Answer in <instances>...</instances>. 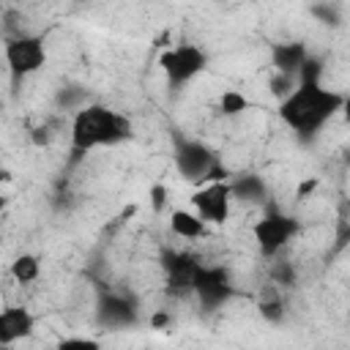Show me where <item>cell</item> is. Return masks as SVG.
Here are the masks:
<instances>
[{
    "label": "cell",
    "instance_id": "cell-1",
    "mask_svg": "<svg viewBox=\"0 0 350 350\" xmlns=\"http://www.w3.org/2000/svg\"><path fill=\"white\" fill-rule=\"evenodd\" d=\"M345 93L325 88L323 82H295L279 101V118L298 137H312L345 107Z\"/></svg>",
    "mask_w": 350,
    "mask_h": 350
},
{
    "label": "cell",
    "instance_id": "cell-2",
    "mask_svg": "<svg viewBox=\"0 0 350 350\" xmlns=\"http://www.w3.org/2000/svg\"><path fill=\"white\" fill-rule=\"evenodd\" d=\"M131 137V123L118 109L107 104H82L71 118V153L74 159L96 150L109 148Z\"/></svg>",
    "mask_w": 350,
    "mask_h": 350
},
{
    "label": "cell",
    "instance_id": "cell-3",
    "mask_svg": "<svg viewBox=\"0 0 350 350\" xmlns=\"http://www.w3.org/2000/svg\"><path fill=\"white\" fill-rule=\"evenodd\" d=\"M3 57H5L11 79L19 82V79H27L30 74L44 68V63H46V44H44L41 36L22 33V36H14V38L5 41Z\"/></svg>",
    "mask_w": 350,
    "mask_h": 350
},
{
    "label": "cell",
    "instance_id": "cell-4",
    "mask_svg": "<svg viewBox=\"0 0 350 350\" xmlns=\"http://www.w3.org/2000/svg\"><path fill=\"white\" fill-rule=\"evenodd\" d=\"M301 232V221L295 216H287V213H279L273 208H268V213H262L254 227H252V235H254V243L257 249L265 254V257H276L295 235Z\"/></svg>",
    "mask_w": 350,
    "mask_h": 350
},
{
    "label": "cell",
    "instance_id": "cell-5",
    "mask_svg": "<svg viewBox=\"0 0 350 350\" xmlns=\"http://www.w3.org/2000/svg\"><path fill=\"white\" fill-rule=\"evenodd\" d=\"M205 66H208V55L197 44H178L159 55V68L164 71V77L172 88L191 82Z\"/></svg>",
    "mask_w": 350,
    "mask_h": 350
},
{
    "label": "cell",
    "instance_id": "cell-6",
    "mask_svg": "<svg viewBox=\"0 0 350 350\" xmlns=\"http://www.w3.org/2000/svg\"><path fill=\"white\" fill-rule=\"evenodd\" d=\"M191 211L205 224H224L232 211V189L230 180H208L191 194Z\"/></svg>",
    "mask_w": 350,
    "mask_h": 350
},
{
    "label": "cell",
    "instance_id": "cell-7",
    "mask_svg": "<svg viewBox=\"0 0 350 350\" xmlns=\"http://www.w3.org/2000/svg\"><path fill=\"white\" fill-rule=\"evenodd\" d=\"M191 293H197L202 309H216L227 298H232L235 287H232V279H230L227 268H221V265H197Z\"/></svg>",
    "mask_w": 350,
    "mask_h": 350
},
{
    "label": "cell",
    "instance_id": "cell-8",
    "mask_svg": "<svg viewBox=\"0 0 350 350\" xmlns=\"http://www.w3.org/2000/svg\"><path fill=\"white\" fill-rule=\"evenodd\" d=\"M216 161V156L197 139H178L175 145V170L183 180L202 183L208 167Z\"/></svg>",
    "mask_w": 350,
    "mask_h": 350
},
{
    "label": "cell",
    "instance_id": "cell-9",
    "mask_svg": "<svg viewBox=\"0 0 350 350\" xmlns=\"http://www.w3.org/2000/svg\"><path fill=\"white\" fill-rule=\"evenodd\" d=\"M197 260L186 252H172L167 249L161 254V268H164V276H167V290L170 295H186L191 293V284H194V271H197Z\"/></svg>",
    "mask_w": 350,
    "mask_h": 350
},
{
    "label": "cell",
    "instance_id": "cell-10",
    "mask_svg": "<svg viewBox=\"0 0 350 350\" xmlns=\"http://www.w3.org/2000/svg\"><path fill=\"white\" fill-rule=\"evenodd\" d=\"M36 328V317L27 306H3L0 309V345H14L30 336Z\"/></svg>",
    "mask_w": 350,
    "mask_h": 350
},
{
    "label": "cell",
    "instance_id": "cell-11",
    "mask_svg": "<svg viewBox=\"0 0 350 350\" xmlns=\"http://www.w3.org/2000/svg\"><path fill=\"white\" fill-rule=\"evenodd\" d=\"M96 317L107 328H120V325H131L137 320V309L129 298H123L118 293H104L96 306Z\"/></svg>",
    "mask_w": 350,
    "mask_h": 350
},
{
    "label": "cell",
    "instance_id": "cell-12",
    "mask_svg": "<svg viewBox=\"0 0 350 350\" xmlns=\"http://www.w3.org/2000/svg\"><path fill=\"white\" fill-rule=\"evenodd\" d=\"M306 55H309V49L301 41H282V44H273L271 46V63H273V68L279 74H290V77H295V71H298V66L304 63Z\"/></svg>",
    "mask_w": 350,
    "mask_h": 350
},
{
    "label": "cell",
    "instance_id": "cell-13",
    "mask_svg": "<svg viewBox=\"0 0 350 350\" xmlns=\"http://www.w3.org/2000/svg\"><path fill=\"white\" fill-rule=\"evenodd\" d=\"M205 227H208V224H205L194 211H189V208H178V211L170 213V230H172L178 238L197 241V238L205 235Z\"/></svg>",
    "mask_w": 350,
    "mask_h": 350
},
{
    "label": "cell",
    "instance_id": "cell-14",
    "mask_svg": "<svg viewBox=\"0 0 350 350\" xmlns=\"http://www.w3.org/2000/svg\"><path fill=\"white\" fill-rule=\"evenodd\" d=\"M232 197L238 200H249V202H262L265 200V183L257 175H238L230 180Z\"/></svg>",
    "mask_w": 350,
    "mask_h": 350
},
{
    "label": "cell",
    "instance_id": "cell-15",
    "mask_svg": "<svg viewBox=\"0 0 350 350\" xmlns=\"http://www.w3.org/2000/svg\"><path fill=\"white\" fill-rule=\"evenodd\" d=\"M8 273H11V279H14L16 284H30V282H36V279L41 276V262H38L36 254H19V257L11 262Z\"/></svg>",
    "mask_w": 350,
    "mask_h": 350
},
{
    "label": "cell",
    "instance_id": "cell-16",
    "mask_svg": "<svg viewBox=\"0 0 350 350\" xmlns=\"http://www.w3.org/2000/svg\"><path fill=\"white\" fill-rule=\"evenodd\" d=\"M246 109H249V98L241 90H221V96H219V115L235 118V115H241Z\"/></svg>",
    "mask_w": 350,
    "mask_h": 350
},
{
    "label": "cell",
    "instance_id": "cell-17",
    "mask_svg": "<svg viewBox=\"0 0 350 350\" xmlns=\"http://www.w3.org/2000/svg\"><path fill=\"white\" fill-rule=\"evenodd\" d=\"M323 60L317 57V55H306L304 57V63L298 66V71H295V82H323Z\"/></svg>",
    "mask_w": 350,
    "mask_h": 350
},
{
    "label": "cell",
    "instance_id": "cell-18",
    "mask_svg": "<svg viewBox=\"0 0 350 350\" xmlns=\"http://www.w3.org/2000/svg\"><path fill=\"white\" fill-rule=\"evenodd\" d=\"M260 314L268 323H282L284 320V306H282V301L276 295H271V298H262L260 301Z\"/></svg>",
    "mask_w": 350,
    "mask_h": 350
},
{
    "label": "cell",
    "instance_id": "cell-19",
    "mask_svg": "<svg viewBox=\"0 0 350 350\" xmlns=\"http://www.w3.org/2000/svg\"><path fill=\"white\" fill-rule=\"evenodd\" d=\"M293 88H295V77H290V74H279V71H276V77L271 79V93H273L279 101H282Z\"/></svg>",
    "mask_w": 350,
    "mask_h": 350
},
{
    "label": "cell",
    "instance_id": "cell-20",
    "mask_svg": "<svg viewBox=\"0 0 350 350\" xmlns=\"http://www.w3.org/2000/svg\"><path fill=\"white\" fill-rule=\"evenodd\" d=\"M312 14H314L317 19H323L325 25H339V19H342V16H339V11H336L334 5H314V8H312Z\"/></svg>",
    "mask_w": 350,
    "mask_h": 350
},
{
    "label": "cell",
    "instance_id": "cell-21",
    "mask_svg": "<svg viewBox=\"0 0 350 350\" xmlns=\"http://www.w3.org/2000/svg\"><path fill=\"white\" fill-rule=\"evenodd\" d=\"M273 279H276L279 284H293V282H295V271H293V265H290V262H276V268H273Z\"/></svg>",
    "mask_w": 350,
    "mask_h": 350
},
{
    "label": "cell",
    "instance_id": "cell-22",
    "mask_svg": "<svg viewBox=\"0 0 350 350\" xmlns=\"http://www.w3.org/2000/svg\"><path fill=\"white\" fill-rule=\"evenodd\" d=\"M320 186V178H309V180H301L298 183V189H295V200H306L314 189Z\"/></svg>",
    "mask_w": 350,
    "mask_h": 350
},
{
    "label": "cell",
    "instance_id": "cell-23",
    "mask_svg": "<svg viewBox=\"0 0 350 350\" xmlns=\"http://www.w3.org/2000/svg\"><path fill=\"white\" fill-rule=\"evenodd\" d=\"M164 200H167V189H164V186H153V189H150V205H153L156 213L164 208Z\"/></svg>",
    "mask_w": 350,
    "mask_h": 350
},
{
    "label": "cell",
    "instance_id": "cell-24",
    "mask_svg": "<svg viewBox=\"0 0 350 350\" xmlns=\"http://www.w3.org/2000/svg\"><path fill=\"white\" fill-rule=\"evenodd\" d=\"M63 347H98L96 339H88V336H71V339H63L60 342Z\"/></svg>",
    "mask_w": 350,
    "mask_h": 350
},
{
    "label": "cell",
    "instance_id": "cell-25",
    "mask_svg": "<svg viewBox=\"0 0 350 350\" xmlns=\"http://www.w3.org/2000/svg\"><path fill=\"white\" fill-rule=\"evenodd\" d=\"M82 98H85V93H82V90H71V93H66V90H63V93L57 96V101H60V104H66V107H74V104H79Z\"/></svg>",
    "mask_w": 350,
    "mask_h": 350
},
{
    "label": "cell",
    "instance_id": "cell-26",
    "mask_svg": "<svg viewBox=\"0 0 350 350\" xmlns=\"http://www.w3.org/2000/svg\"><path fill=\"white\" fill-rule=\"evenodd\" d=\"M33 142L41 148V145H46L49 142V129L46 126H38V129H33Z\"/></svg>",
    "mask_w": 350,
    "mask_h": 350
},
{
    "label": "cell",
    "instance_id": "cell-27",
    "mask_svg": "<svg viewBox=\"0 0 350 350\" xmlns=\"http://www.w3.org/2000/svg\"><path fill=\"white\" fill-rule=\"evenodd\" d=\"M170 323V314H164V312H156L153 317H150V325L153 328H161V325H167Z\"/></svg>",
    "mask_w": 350,
    "mask_h": 350
},
{
    "label": "cell",
    "instance_id": "cell-28",
    "mask_svg": "<svg viewBox=\"0 0 350 350\" xmlns=\"http://www.w3.org/2000/svg\"><path fill=\"white\" fill-rule=\"evenodd\" d=\"M5 202H8V200H5V197H3V194H0V213H3V211H5Z\"/></svg>",
    "mask_w": 350,
    "mask_h": 350
},
{
    "label": "cell",
    "instance_id": "cell-29",
    "mask_svg": "<svg viewBox=\"0 0 350 350\" xmlns=\"http://www.w3.org/2000/svg\"><path fill=\"white\" fill-rule=\"evenodd\" d=\"M0 180H8V172L5 170H0Z\"/></svg>",
    "mask_w": 350,
    "mask_h": 350
}]
</instances>
